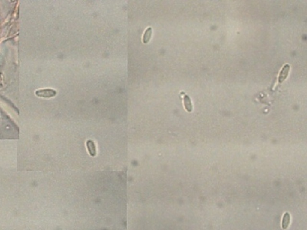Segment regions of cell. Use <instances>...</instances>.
Masks as SVG:
<instances>
[{
  "label": "cell",
  "mask_w": 307,
  "mask_h": 230,
  "mask_svg": "<svg viewBox=\"0 0 307 230\" xmlns=\"http://www.w3.org/2000/svg\"><path fill=\"white\" fill-rule=\"evenodd\" d=\"M184 104L186 110L188 112H191L193 110V106L191 99L187 95H185L184 97Z\"/></svg>",
  "instance_id": "4"
},
{
  "label": "cell",
  "mask_w": 307,
  "mask_h": 230,
  "mask_svg": "<svg viewBox=\"0 0 307 230\" xmlns=\"http://www.w3.org/2000/svg\"><path fill=\"white\" fill-rule=\"evenodd\" d=\"M86 146L91 156L95 157L96 155V148L94 142L91 140H88L86 142Z\"/></svg>",
  "instance_id": "3"
},
{
  "label": "cell",
  "mask_w": 307,
  "mask_h": 230,
  "mask_svg": "<svg viewBox=\"0 0 307 230\" xmlns=\"http://www.w3.org/2000/svg\"><path fill=\"white\" fill-rule=\"evenodd\" d=\"M152 28H151V27L148 28L145 30V33L143 36V39H142L143 43L146 44L149 41V40L151 38V36H152Z\"/></svg>",
  "instance_id": "5"
},
{
  "label": "cell",
  "mask_w": 307,
  "mask_h": 230,
  "mask_svg": "<svg viewBox=\"0 0 307 230\" xmlns=\"http://www.w3.org/2000/svg\"><path fill=\"white\" fill-rule=\"evenodd\" d=\"M37 92V93L38 92V94H36L37 95H38L39 97H44V98L53 97L55 96L56 94V91L53 90V89H43V90H41V91H38Z\"/></svg>",
  "instance_id": "2"
},
{
  "label": "cell",
  "mask_w": 307,
  "mask_h": 230,
  "mask_svg": "<svg viewBox=\"0 0 307 230\" xmlns=\"http://www.w3.org/2000/svg\"><path fill=\"white\" fill-rule=\"evenodd\" d=\"M290 214L288 212H286L283 217V223H282V227L283 229H287L289 224H290Z\"/></svg>",
  "instance_id": "6"
},
{
  "label": "cell",
  "mask_w": 307,
  "mask_h": 230,
  "mask_svg": "<svg viewBox=\"0 0 307 230\" xmlns=\"http://www.w3.org/2000/svg\"><path fill=\"white\" fill-rule=\"evenodd\" d=\"M290 68V67L289 64H286L284 66V67L282 68V70L280 73V75H279V77H278L279 83H281L286 79V78L287 77V76L289 75Z\"/></svg>",
  "instance_id": "1"
}]
</instances>
